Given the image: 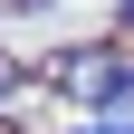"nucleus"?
<instances>
[{"mask_svg": "<svg viewBox=\"0 0 134 134\" xmlns=\"http://www.w3.org/2000/svg\"><path fill=\"white\" fill-rule=\"evenodd\" d=\"M77 134H134V115H115V125H77Z\"/></svg>", "mask_w": 134, "mask_h": 134, "instance_id": "f257e3e1", "label": "nucleus"}, {"mask_svg": "<svg viewBox=\"0 0 134 134\" xmlns=\"http://www.w3.org/2000/svg\"><path fill=\"white\" fill-rule=\"evenodd\" d=\"M115 105H125V115H134V77H115Z\"/></svg>", "mask_w": 134, "mask_h": 134, "instance_id": "f03ea898", "label": "nucleus"}, {"mask_svg": "<svg viewBox=\"0 0 134 134\" xmlns=\"http://www.w3.org/2000/svg\"><path fill=\"white\" fill-rule=\"evenodd\" d=\"M125 19H134V0H125Z\"/></svg>", "mask_w": 134, "mask_h": 134, "instance_id": "7ed1b4c3", "label": "nucleus"}]
</instances>
